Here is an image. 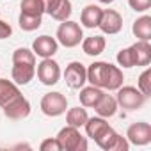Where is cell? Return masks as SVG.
Masks as SVG:
<instances>
[{
    "mask_svg": "<svg viewBox=\"0 0 151 151\" xmlns=\"http://www.w3.org/2000/svg\"><path fill=\"white\" fill-rule=\"evenodd\" d=\"M117 107L119 105H117L116 98L110 96V94H107V93H103L101 98H100V101L94 105V110H96V114L100 117H112V116H116Z\"/></svg>",
    "mask_w": 151,
    "mask_h": 151,
    "instance_id": "2e32d148",
    "label": "cell"
},
{
    "mask_svg": "<svg viewBox=\"0 0 151 151\" xmlns=\"http://www.w3.org/2000/svg\"><path fill=\"white\" fill-rule=\"evenodd\" d=\"M11 77L16 86H27L36 77V66L32 64H13Z\"/></svg>",
    "mask_w": 151,
    "mask_h": 151,
    "instance_id": "9a60e30c",
    "label": "cell"
},
{
    "mask_svg": "<svg viewBox=\"0 0 151 151\" xmlns=\"http://www.w3.org/2000/svg\"><path fill=\"white\" fill-rule=\"evenodd\" d=\"M116 59H117V64H119L121 68H133V57H132V50H130V46L119 50V53H117Z\"/></svg>",
    "mask_w": 151,
    "mask_h": 151,
    "instance_id": "83f0119b",
    "label": "cell"
},
{
    "mask_svg": "<svg viewBox=\"0 0 151 151\" xmlns=\"http://www.w3.org/2000/svg\"><path fill=\"white\" fill-rule=\"evenodd\" d=\"M133 66H149L151 62V45L149 41H137L130 46Z\"/></svg>",
    "mask_w": 151,
    "mask_h": 151,
    "instance_id": "5bb4252c",
    "label": "cell"
},
{
    "mask_svg": "<svg viewBox=\"0 0 151 151\" xmlns=\"http://www.w3.org/2000/svg\"><path fill=\"white\" fill-rule=\"evenodd\" d=\"M101 7L100 6H94V4H89L82 9V14H80V22L86 29H94L98 27L100 23V18H101Z\"/></svg>",
    "mask_w": 151,
    "mask_h": 151,
    "instance_id": "ac0fdd59",
    "label": "cell"
},
{
    "mask_svg": "<svg viewBox=\"0 0 151 151\" xmlns=\"http://www.w3.org/2000/svg\"><path fill=\"white\" fill-rule=\"evenodd\" d=\"M137 89H139L146 98L151 96V69H149V68H146V69L140 73V77H139V80H137Z\"/></svg>",
    "mask_w": 151,
    "mask_h": 151,
    "instance_id": "4316f807",
    "label": "cell"
},
{
    "mask_svg": "<svg viewBox=\"0 0 151 151\" xmlns=\"http://www.w3.org/2000/svg\"><path fill=\"white\" fill-rule=\"evenodd\" d=\"M82 39H84V32L77 22H71V20L60 22L57 29V43H60L66 48H75L82 43Z\"/></svg>",
    "mask_w": 151,
    "mask_h": 151,
    "instance_id": "3957f363",
    "label": "cell"
},
{
    "mask_svg": "<svg viewBox=\"0 0 151 151\" xmlns=\"http://www.w3.org/2000/svg\"><path fill=\"white\" fill-rule=\"evenodd\" d=\"M98 27L101 29L103 34L114 36V34L121 32V29H123V16L114 9H103Z\"/></svg>",
    "mask_w": 151,
    "mask_h": 151,
    "instance_id": "8fae6325",
    "label": "cell"
},
{
    "mask_svg": "<svg viewBox=\"0 0 151 151\" xmlns=\"http://www.w3.org/2000/svg\"><path fill=\"white\" fill-rule=\"evenodd\" d=\"M13 64H32V66H36V53L29 48H16L13 52Z\"/></svg>",
    "mask_w": 151,
    "mask_h": 151,
    "instance_id": "cb8c5ba5",
    "label": "cell"
},
{
    "mask_svg": "<svg viewBox=\"0 0 151 151\" xmlns=\"http://www.w3.org/2000/svg\"><path fill=\"white\" fill-rule=\"evenodd\" d=\"M57 140L62 151H86L87 149V139L80 133V128H75L69 124H66L57 133Z\"/></svg>",
    "mask_w": 151,
    "mask_h": 151,
    "instance_id": "7a4b0ae2",
    "label": "cell"
},
{
    "mask_svg": "<svg viewBox=\"0 0 151 151\" xmlns=\"http://www.w3.org/2000/svg\"><path fill=\"white\" fill-rule=\"evenodd\" d=\"M126 139L133 146H146V144H149L151 142V124L144 123V121L130 124L128 130H126Z\"/></svg>",
    "mask_w": 151,
    "mask_h": 151,
    "instance_id": "9c48e42d",
    "label": "cell"
},
{
    "mask_svg": "<svg viewBox=\"0 0 151 151\" xmlns=\"http://www.w3.org/2000/svg\"><path fill=\"white\" fill-rule=\"evenodd\" d=\"M87 110L84 109V107H73V109H69L68 110V114H66V123L69 124V126H75V128H82L84 124H86V121H87Z\"/></svg>",
    "mask_w": 151,
    "mask_h": 151,
    "instance_id": "603a6c76",
    "label": "cell"
},
{
    "mask_svg": "<svg viewBox=\"0 0 151 151\" xmlns=\"http://www.w3.org/2000/svg\"><path fill=\"white\" fill-rule=\"evenodd\" d=\"M123 71L110 64V62H93L87 68V82L91 86H96L100 89H109V91H117L123 86Z\"/></svg>",
    "mask_w": 151,
    "mask_h": 151,
    "instance_id": "6da1fadb",
    "label": "cell"
},
{
    "mask_svg": "<svg viewBox=\"0 0 151 151\" xmlns=\"http://www.w3.org/2000/svg\"><path fill=\"white\" fill-rule=\"evenodd\" d=\"M98 2H101V4H112V2H116V0H98Z\"/></svg>",
    "mask_w": 151,
    "mask_h": 151,
    "instance_id": "1f68e13d",
    "label": "cell"
},
{
    "mask_svg": "<svg viewBox=\"0 0 151 151\" xmlns=\"http://www.w3.org/2000/svg\"><path fill=\"white\" fill-rule=\"evenodd\" d=\"M36 73H37V78H39V82L43 86H55L59 82V78H60V68L52 57L43 59L37 64Z\"/></svg>",
    "mask_w": 151,
    "mask_h": 151,
    "instance_id": "52a82bcc",
    "label": "cell"
},
{
    "mask_svg": "<svg viewBox=\"0 0 151 151\" xmlns=\"http://www.w3.org/2000/svg\"><path fill=\"white\" fill-rule=\"evenodd\" d=\"M94 142L101 149H105V151H128V147H130L128 139L123 137V135H119L112 126H109Z\"/></svg>",
    "mask_w": 151,
    "mask_h": 151,
    "instance_id": "8992f818",
    "label": "cell"
},
{
    "mask_svg": "<svg viewBox=\"0 0 151 151\" xmlns=\"http://www.w3.org/2000/svg\"><path fill=\"white\" fill-rule=\"evenodd\" d=\"M116 101H117L119 107H123V109H126V110H137V109H140V107L146 103V96H144L137 87L121 86V87L117 89Z\"/></svg>",
    "mask_w": 151,
    "mask_h": 151,
    "instance_id": "277c9868",
    "label": "cell"
},
{
    "mask_svg": "<svg viewBox=\"0 0 151 151\" xmlns=\"http://www.w3.org/2000/svg\"><path fill=\"white\" fill-rule=\"evenodd\" d=\"M64 80L71 89H82L87 82V68L78 60L69 62L64 71Z\"/></svg>",
    "mask_w": 151,
    "mask_h": 151,
    "instance_id": "ba28073f",
    "label": "cell"
},
{
    "mask_svg": "<svg viewBox=\"0 0 151 151\" xmlns=\"http://www.w3.org/2000/svg\"><path fill=\"white\" fill-rule=\"evenodd\" d=\"M18 23H20V29H22V30L32 32V30H37V29L41 27L43 18H41V16H30V14H23V13H22Z\"/></svg>",
    "mask_w": 151,
    "mask_h": 151,
    "instance_id": "d4e9b609",
    "label": "cell"
},
{
    "mask_svg": "<svg viewBox=\"0 0 151 151\" xmlns=\"http://www.w3.org/2000/svg\"><path fill=\"white\" fill-rule=\"evenodd\" d=\"M86 133H87V137H91L93 140H96L110 124L105 121V117H87V121H86Z\"/></svg>",
    "mask_w": 151,
    "mask_h": 151,
    "instance_id": "7402d4cb",
    "label": "cell"
},
{
    "mask_svg": "<svg viewBox=\"0 0 151 151\" xmlns=\"http://www.w3.org/2000/svg\"><path fill=\"white\" fill-rule=\"evenodd\" d=\"M22 13L30 16H43L45 14L43 0H22Z\"/></svg>",
    "mask_w": 151,
    "mask_h": 151,
    "instance_id": "484cf974",
    "label": "cell"
},
{
    "mask_svg": "<svg viewBox=\"0 0 151 151\" xmlns=\"http://www.w3.org/2000/svg\"><path fill=\"white\" fill-rule=\"evenodd\" d=\"M132 32L139 41H149L151 39V16L144 14V16L137 18L133 22Z\"/></svg>",
    "mask_w": 151,
    "mask_h": 151,
    "instance_id": "ffe728a7",
    "label": "cell"
},
{
    "mask_svg": "<svg viewBox=\"0 0 151 151\" xmlns=\"http://www.w3.org/2000/svg\"><path fill=\"white\" fill-rule=\"evenodd\" d=\"M101 94H103V91H101L100 87H96V86L82 87V89H80V94H78L80 105H82V107H93V109H94V105L100 101Z\"/></svg>",
    "mask_w": 151,
    "mask_h": 151,
    "instance_id": "44dd1931",
    "label": "cell"
},
{
    "mask_svg": "<svg viewBox=\"0 0 151 151\" xmlns=\"http://www.w3.org/2000/svg\"><path fill=\"white\" fill-rule=\"evenodd\" d=\"M22 93L18 89V86L13 80L7 78H0V107H6L7 103H11L14 98H18Z\"/></svg>",
    "mask_w": 151,
    "mask_h": 151,
    "instance_id": "e0dca14e",
    "label": "cell"
},
{
    "mask_svg": "<svg viewBox=\"0 0 151 151\" xmlns=\"http://www.w3.org/2000/svg\"><path fill=\"white\" fill-rule=\"evenodd\" d=\"M57 48H59V43L55 37H50V36H39L34 39L32 43V52L41 57V59H48V57H53L57 53Z\"/></svg>",
    "mask_w": 151,
    "mask_h": 151,
    "instance_id": "4fadbf2b",
    "label": "cell"
},
{
    "mask_svg": "<svg viewBox=\"0 0 151 151\" xmlns=\"http://www.w3.org/2000/svg\"><path fill=\"white\" fill-rule=\"evenodd\" d=\"M105 46H107V41L103 36H91V37L82 39V50L86 55H91V57L103 53Z\"/></svg>",
    "mask_w": 151,
    "mask_h": 151,
    "instance_id": "d6986e66",
    "label": "cell"
},
{
    "mask_svg": "<svg viewBox=\"0 0 151 151\" xmlns=\"http://www.w3.org/2000/svg\"><path fill=\"white\" fill-rule=\"evenodd\" d=\"M41 112L48 117H57V116H62L68 109V100L64 94L60 93H46L43 98H41Z\"/></svg>",
    "mask_w": 151,
    "mask_h": 151,
    "instance_id": "5b68a950",
    "label": "cell"
},
{
    "mask_svg": "<svg viewBox=\"0 0 151 151\" xmlns=\"http://www.w3.org/2000/svg\"><path fill=\"white\" fill-rule=\"evenodd\" d=\"M11 34H13L11 25L7 22H4V20H0V39H7Z\"/></svg>",
    "mask_w": 151,
    "mask_h": 151,
    "instance_id": "4dcf8cb0",
    "label": "cell"
},
{
    "mask_svg": "<svg viewBox=\"0 0 151 151\" xmlns=\"http://www.w3.org/2000/svg\"><path fill=\"white\" fill-rule=\"evenodd\" d=\"M2 110H4V116L6 117L14 119V121H20V119L29 117V114H30V101L23 94H20L11 103H7L6 107H2Z\"/></svg>",
    "mask_w": 151,
    "mask_h": 151,
    "instance_id": "7c38bea8",
    "label": "cell"
},
{
    "mask_svg": "<svg viewBox=\"0 0 151 151\" xmlns=\"http://www.w3.org/2000/svg\"><path fill=\"white\" fill-rule=\"evenodd\" d=\"M43 7H45V13L50 14L57 22L69 20V16L73 13L69 0H43Z\"/></svg>",
    "mask_w": 151,
    "mask_h": 151,
    "instance_id": "30bf717a",
    "label": "cell"
},
{
    "mask_svg": "<svg viewBox=\"0 0 151 151\" xmlns=\"http://www.w3.org/2000/svg\"><path fill=\"white\" fill-rule=\"evenodd\" d=\"M39 149L41 151H62V147H60V144H59V140H57V137H50V139H45L41 144H39Z\"/></svg>",
    "mask_w": 151,
    "mask_h": 151,
    "instance_id": "f1b7e54d",
    "label": "cell"
},
{
    "mask_svg": "<svg viewBox=\"0 0 151 151\" xmlns=\"http://www.w3.org/2000/svg\"><path fill=\"white\" fill-rule=\"evenodd\" d=\"M128 6L137 13H144L151 7V0H128Z\"/></svg>",
    "mask_w": 151,
    "mask_h": 151,
    "instance_id": "f546056e",
    "label": "cell"
}]
</instances>
